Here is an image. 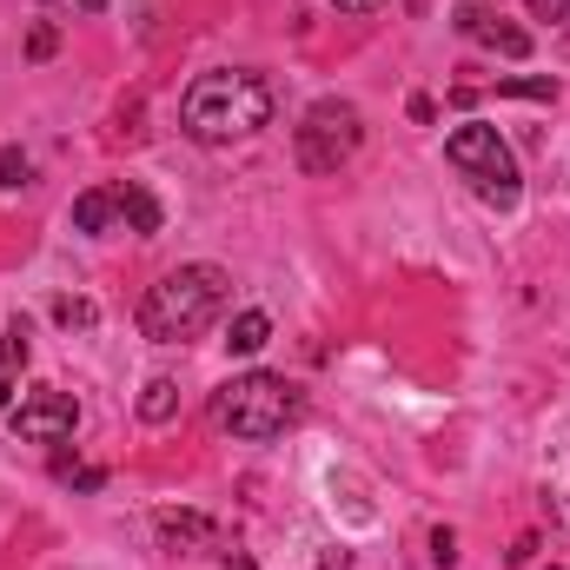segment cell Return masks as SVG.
<instances>
[{
    "instance_id": "22",
    "label": "cell",
    "mask_w": 570,
    "mask_h": 570,
    "mask_svg": "<svg viewBox=\"0 0 570 570\" xmlns=\"http://www.w3.org/2000/svg\"><path fill=\"white\" fill-rule=\"evenodd\" d=\"M332 7H345V13H372V7H385V0H332Z\"/></svg>"
},
{
    "instance_id": "24",
    "label": "cell",
    "mask_w": 570,
    "mask_h": 570,
    "mask_svg": "<svg viewBox=\"0 0 570 570\" xmlns=\"http://www.w3.org/2000/svg\"><path fill=\"white\" fill-rule=\"evenodd\" d=\"M80 7H87V13H100V7H107V0H80Z\"/></svg>"
},
{
    "instance_id": "12",
    "label": "cell",
    "mask_w": 570,
    "mask_h": 570,
    "mask_svg": "<svg viewBox=\"0 0 570 570\" xmlns=\"http://www.w3.org/2000/svg\"><path fill=\"white\" fill-rule=\"evenodd\" d=\"M266 338H273V318H266V312H239V318L226 325V352H239V358H253Z\"/></svg>"
},
{
    "instance_id": "20",
    "label": "cell",
    "mask_w": 570,
    "mask_h": 570,
    "mask_svg": "<svg viewBox=\"0 0 570 570\" xmlns=\"http://www.w3.org/2000/svg\"><path fill=\"white\" fill-rule=\"evenodd\" d=\"M431 558L451 564V558H458V538H451V531H431Z\"/></svg>"
},
{
    "instance_id": "21",
    "label": "cell",
    "mask_w": 570,
    "mask_h": 570,
    "mask_svg": "<svg viewBox=\"0 0 570 570\" xmlns=\"http://www.w3.org/2000/svg\"><path fill=\"white\" fill-rule=\"evenodd\" d=\"M412 120H419V127H431V120H438V107H431L425 94H412Z\"/></svg>"
},
{
    "instance_id": "7",
    "label": "cell",
    "mask_w": 570,
    "mask_h": 570,
    "mask_svg": "<svg viewBox=\"0 0 570 570\" xmlns=\"http://www.w3.org/2000/svg\"><path fill=\"white\" fill-rule=\"evenodd\" d=\"M458 33H464V40H478V47H491V53H504V60H524V53H531V33H524V27H511L504 13L478 7V0H464V7H458Z\"/></svg>"
},
{
    "instance_id": "15",
    "label": "cell",
    "mask_w": 570,
    "mask_h": 570,
    "mask_svg": "<svg viewBox=\"0 0 570 570\" xmlns=\"http://www.w3.org/2000/svg\"><path fill=\"white\" fill-rule=\"evenodd\" d=\"M53 318H60L67 332H94V325H100V305H94V298H53Z\"/></svg>"
},
{
    "instance_id": "8",
    "label": "cell",
    "mask_w": 570,
    "mask_h": 570,
    "mask_svg": "<svg viewBox=\"0 0 570 570\" xmlns=\"http://www.w3.org/2000/svg\"><path fill=\"white\" fill-rule=\"evenodd\" d=\"M159 544L166 551H206V544H219V524L213 518H199V511H159Z\"/></svg>"
},
{
    "instance_id": "14",
    "label": "cell",
    "mask_w": 570,
    "mask_h": 570,
    "mask_svg": "<svg viewBox=\"0 0 570 570\" xmlns=\"http://www.w3.org/2000/svg\"><path fill=\"white\" fill-rule=\"evenodd\" d=\"M53 478H60L67 491H100V484H107V471H100V464H80V458H53Z\"/></svg>"
},
{
    "instance_id": "9",
    "label": "cell",
    "mask_w": 570,
    "mask_h": 570,
    "mask_svg": "<svg viewBox=\"0 0 570 570\" xmlns=\"http://www.w3.org/2000/svg\"><path fill=\"white\" fill-rule=\"evenodd\" d=\"M114 206H120V219H127V233H140V239H153V233H159V199L146 193L140 179H127V186H114Z\"/></svg>"
},
{
    "instance_id": "13",
    "label": "cell",
    "mask_w": 570,
    "mask_h": 570,
    "mask_svg": "<svg viewBox=\"0 0 570 570\" xmlns=\"http://www.w3.org/2000/svg\"><path fill=\"white\" fill-rule=\"evenodd\" d=\"M173 405H179V385H173V379H146V392H140V419L146 425H166Z\"/></svg>"
},
{
    "instance_id": "4",
    "label": "cell",
    "mask_w": 570,
    "mask_h": 570,
    "mask_svg": "<svg viewBox=\"0 0 570 570\" xmlns=\"http://www.w3.org/2000/svg\"><path fill=\"white\" fill-rule=\"evenodd\" d=\"M444 159L458 166V179L484 199V206H498V213H511L518 199H524V173H518V153L504 146L498 127H458L451 140H444Z\"/></svg>"
},
{
    "instance_id": "1",
    "label": "cell",
    "mask_w": 570,
    "mask_h": 570,
    "mask_svg": "<svg viewBox=\"0 0 570 570\" xmlns=\"http://www.w3.org/2000/svg\"><path fill=\"white\" fill-rule=\"evenodd\" d=\"M273 120V87L246 67H219V73H199L179 100V127L199 146H233L253 140L259 127Z\"/></svg>"
},
{
    "instance_id": "23",
    "label": "cell",
    "mask_w": 570,
    "mask_h": 570,
    "mask_svg": "<svg viewBox=\"0 0 570 570\" xmlns=\"http://www.w3.org/2000/svg\"><path fill=\"white\" fill-rule=\"evenodd\" d=\"M226 570H259V564H253V558H239V551H233V558H226Z\"/></svg>"
},
{
    "instance_id": "11",
    "label": "cell",
    "mask_w": 570,
    "mask_h": 570,
    "mask_svg": "<svg viewBox=\"0 0 570 570\" xmlns=\"http://www.w3.org/2000/svg\"><path fill=\"white\" fill-rule=\"evenodd\" d=\"M114 219H120L114 186H94V193H80V199H73V226H80V233H107Z\"/></svg>"
},
{
    "instance_id": "6",
    "label": "cell",
    "mask_w": 570,
    "mask_h": 570,
    "mask_svg": "<svg viewBox=\"0 0 570 570\" xmlns=\"http://www.w3.org/2000/svg\"><path fill=\"white\" fill-rule=\"evenodd\" d=\"M7 425H13V438H27V444H60V438H73V425H80V405L60 385H33L7 412Z\"/></svg>"
},
{
    "instance_id": "18",
    "label": "cell",
    "mask_w": 570,
    "mask_h": 570,
    "mask_svg": "<svg viewBox=\"0 0 570 570\" xmlns=\"http://www.w3.org/2000/svg\"><path fill=\"white\" fill-rule=\"evenodd\" d=\"M53 47H60V33H53V20H40V27L27 33V60H47Z\"/></svg>"
},
{
    "instance_id": "5",
    "label": "cell",
    "mask_w": 570,
    "mask_h": 570,
    "mask_svg": "<svg viewBox=\"0 0 570 570\" xmlns=\"http://www.w3.org/2000/svg\"><path fill=\"white\" fill-rule=\"evenodd\" d=\"M358 140H365V120H358L352 100H318V107H305V120L292 127V153H298L305 173H338V166L358 153Z\"/></svg>"
},
{
    "instance_id": "2",
    "label": "cell",
    "mask_w": 570,
    "mask_h": 570,
    "mask_svg": "<svg viewBox=\"0 0 570 570\" xmlns=\"http://www.w3.org/2000/svg\"><path fill=\"white\" fill-rule=\"evenodd\" d=\"M226 292H233V279L219 266H173L159 285H146L140 332L153 345H186L226 312Z\"/></svg>"
},
{
    "instance_id": "16",
    "label": "cell",
    "mask_w": 570,
    "mask_h": 570,
    "mask_svg": "<svg viewBox=\"0 0 570 570\" xmlns=\"http://www.w3.org/2000/svg\"><path fill=\"white\" fill-rule=\"evenodd\" d=\"M27 179H33V159H27L20 146H0V186H7V193H20Z\"/></svg>"
},
{
    "instance_id": "19",
    "label": "cell",
    "mask_w": 570,
    "mask_h": 570,
    "mask_svg": "<svg viewBox=\"0 0 570 570\" xmlns=\"http://www.w3.org/2000/svg\"><path fill=\"white\" fill-rule=\"evenodd\" d=\"M531 20H551V27H570V0H531Z\"/></svg>"
},
{
    "instance_id": "3",
    "label": "cell",
    "mask_w": 570,
    "mask_h": 570,
    "mask_svg": "<svg viewBox=\"0 0 570 570\" xmlns=\"http://www.w3.org/2000/svg\"><path fill=\"white\" fill-rule=\"evenodd\" d=\"M298 412H305L298 385H285V379H273V372H246V379L219 385V399H213L219 431H233V438H246V444L279 438L285 425H298Z\"/></svg>"
},
{
    "instance_id": "10",
    "label": "cell",
    "mask_w": 570,
    "mask_h": 570,
    "mask_svg": "<svg viewBox=\"0 0 570 570\" xmlns=\"http://www.w3.org/2000/svg\"><path fill=\"white\" fill-rule=\"evenodd\" d=\"M20 372H27V325L13 318V325L0 332V412H13V385H20Z\"/></svg>"
},
{
    "instance_id": "17",
    "label": "cell",
    "mask_w": 570,
    "mask_h": 570,
    "mask_svg": "<svg viewBox=\"0 0 570 570\" xmlns=\"http://www.w3.org/2000/svg\"><path fill=\"white\" fill-rule=\"evenodd\" d=\"M498 94H511V100H558V80L551 73H538V80H498Z\"/></svg>"
}]
</instances>
